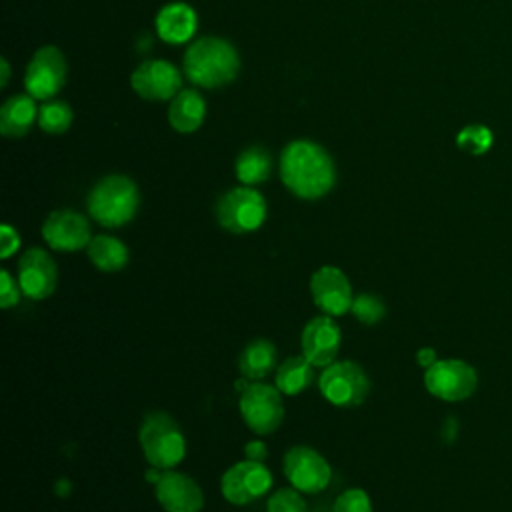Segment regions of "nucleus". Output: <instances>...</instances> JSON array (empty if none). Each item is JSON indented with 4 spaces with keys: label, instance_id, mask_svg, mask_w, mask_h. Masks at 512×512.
<instances>
[{
    "label": "nucleus",
    "instance_id": "f257e3e1",
    "mask_svg": "<svg viewBox=\"0 0 512 512\" xmlns=\"http://www.w3.org/2000/svg\"><path fill=\"white\" fill-rule=\"evenodd\" d=\"M282 184L302 200H318L336 184L332 156L314 140H292L280 154Z\"/></svg>",
    "mask_w": 512,
    "mask_h": 512
},
{
    "label": "nucleus",
    "instance_id": "f03ea898",
    "mask_svg": "<svg viewBox=\"0 0 512 512\" xmlns=\"http://www.w3.org/2000/svg\"><path fill=\"white\" fill-rule=\"evenodd\" d=\"M186 78L202 88L230 84L240 70V56L232 42L218 36L194 40L182 58Z\"/></svg>",
    "mask_w": 512,
    "mask_h": 512
},
{
    "label": "nucleus",
    "instance_id": "7ed1b4c3",
    "mask_svg": "<svg viewBox=\"0 0 512 512\" xmlns=\"http://www.w3.org/2000/svg\"><path fill=\"white\" fill-rule=\"evenodd\" d=\"M86 208L100 226L120 228L128 224L140 208L138 186L124 174H108L90 188Z\"/></svg>",
    "mask_w": 512,
    "mask_h": 512
},
{
    "label": "nucleus",
    "instance_id": "20e7f679",
    "mask_svg": "<svg viewBox=\"0 0 512 512\" xmlns=\"http://www.w3.org/2000/svg\"><path fill=\"white\" fill-rule=\"evenodd\" d=\"M138 442L148 464L158 470H172L186 454V440L180 424L162 410H152L142 418Z\"/></svg>",
    "mask_w": 512,
    "mask_h": 512
},
{
    "label": "nucleus",
    "instance_id": "39448f33",
    "mask_svg": "<svg viewBox=\"0 0 512 512\" xmlns=\"http://www.w3.org/2000/svg\"><path fill=\"white\" fill-rule=\"evenodd\" d=\"M266 200L252 186H238L224 192L216 202V220L230 234H250L266 220Z\"/></svg>",
    "mask_w": 512,
    "mask_h": 512
},
{
    "label": "nucleus",
    "instance_id": "423d86ee",
    "mask_svg": "<svg viewBox=\"0 0 512 512\" xmlns=\"http://www.w3.org/2000/svg\"><path fill=\"white\" fill-rule=\"evenodd\" d=\"M322 396L338 408L360 406L370 394V378L366 370L352 360H334L318 378Z\"/></svg>",
    "mask_w": 512,
    "mask_h": 512
},
{
    "label": "nucleus",
    "instance_id": "0eeeda50",
    "mask_svg": "<svg viewBox=\"0 0 512 512\" xmlns=\"http://www.w3.org/2000/svg\"><path fill=\"white\" fill-rule=\"evenodd\" d=\"M238 408L244 424L260 436L276 432L284 420L282 392L264 382H250L240 394Z\"/></svg>",
    "mask_w": 512,
    "mask_h": 512
},
{
    "label": "nucleus",
    "instance_id": "6e6552de",
    "mask_svg": "<svg viewBox=\"0 0 512 512\" xmlns=\"http://www.w3.org/2000/svg\"><path fill=\"white\" fill-rule=\"evenodd\" d=\"M478 384L476 370L458 358L436 360L424 372L426 390L446 402H460L474 394Z\"/></svg>",
    "mask_w": 512,
    "mask_h": 512
},
{
    "label": "nucleus",
    "instance_id": "1a4fd4ad",
    "mask_svg": "<svg viewBox=\"0 0 512 512\" xmlns=\"http://www.w3.org/2000/svg\"><path fill=\"white\" fill-rule=\"evenodd\" d=\"M282 468L290 486L304 494H318L332 480L328 460L310 446H292L284 454Z\"/></svg>",
    "mask_w": 512,
    "mask_h": 512
},
{
    "label": "nucleus",
    "instance_id": "9d476101",
    "mask_svg": "<svg viewBox=\"0 0 512 512\" xmlns=\"http://www.w3.org/2000/svg\"><path fill=\"white\" fill-rule=\"evenodd\" d=\"M66 58L56 46H42L34 52L26 66L24 86L26 94L36 100H50L66 82Z\"/></svg>",
    "mask_w": 512,
    "mask_h": 512
},
{
    "label": "nucleus",
    "instance_id": "9b49d317",
    "mask_svg": "<svg viewBox=\"0 0 512 512\" xmlns=\"http://www.w3.org/2000/svg\"><path fill=\"white\" fill-rule=\"evenodd\" d=\"M272 488V474L264 462L242 460L232 464L220 478V492L224 500L234 506H246L264 496Z\"/></svg>",
    "mask_w": 512,
    "mask_h": 512
},
{
    "label": "nucleus",
    "instance_id": "f8f14e48",
    "mask_svg": "<svg viewBox=\"0 0 512 512\" xmlns=\"http://www.w3.org/2000/svg\"><path fill=\"white\" fill-rule=\"evenodd\" d=\"M42 238L52 250L78 252L92 240L90 222L76 210H54L42 222Z\"/></svg>",
    "mask_w": 512,
    "mask_h": 512
},
{
    "label": "nucleus",
    "instance_id": "ddd939ff",
    "mask_svg": "<svg viewBox=\"0 0 512 512\" xmlns=\"http://www.w3.org/2000/svg\"><path fill=\"white\" fill-rule=\"evenodd\" d=\"M18 284L30 300H44L54 294L58 284V268L54 258L40 246L22 252L18 260Z\"/></svg>",
    "mask_w": 512,
    "mask_h": 512
},
{
    "label": "nucleus",
    "instance_id": "4468645a",
    "mask_svg": "<svg viewBox=\"0 0 512 512\" xmlns=\"http://www.w3.org/2000/svg\"><path fill=\"white\" fill-rule=\"evenodd\" d=\"M310 294L316 308L328 316H342L352 308V284L336 266H322L310 278Z\"/></svg>",
    "mask_w": 512,
    "mask_h": 512
},
{
    "label": "nucleus",
    "instance_id": "2eb2a0df",
    "mask_svg": "<svg viewBox=\"0 0 512 512\" xmlns=\"http://www.w3.org/2000/svg\"><path fill=\"white\" fill-rule=\"evenodd\" d=\"M130 84L140 98L160 102L172 100L180 92L182 78L172 62L156 58L138 64L130 76Z\"/></svg>",
    "mask_w": 512,
    "mask_h": 512
},
{
    "label": "nucleus",
    "instance_id": "dca6fc26",
    "mask_svg": "<svg viewBox=\"0 0 512 512\" xmlns=\"http://www.w3.org/2000/svg\"><path fill=\"white\" fill-rule=\"evenodd\" d=\"M154 496L166 512H200L204 506V494L198 482L174 468L162 470L160 480L154 484Z\"/></svg>",
    "mask_w": 512,
    "mask_h": 512
},
{
    "label": "nucleus",
    "instance_id": "f3484780",
    "mask_svg": "<svg viewBox=\"0 0 512 512\" xmlns=\"http://www.w3.org/2000/svg\"><path fill=\"white\" fill-rule=\"evenodd\" d=\"M340 328L332 320V316L322 314L312 318L300 334V346L302 354L318 368V366H328L336 360L338 350H340Z\"/></svg>",
    "mask_w": 512,
    "mask_h": 512
},
{
    "label": "nucleus",
    "instance_id": "a211bd4d",
    "mask_svg": "<svg viewBox=\"0 0 512 512\" xmlns=\"http://www.w3.org/2000/svg\"><path fill=\"white\" fill-rule=\"evenodd\" d=\"M198 28L196 10L184 2H170L156 14V34L166 44L188 42Z\"/></svg>",
    "mask_w": 512,
    "mask_h": 512
},
{
    "label": "nucleus",
    "instance_id": "6ab92c4d",
    "mask_svg": "<svg viewBox=\"0 0 512 512\" xmlns=\"http://www.w3.org/2000/svg\"><path fill=\"white\" fill-rule=\"evenodd\" d=\"M36 98L30 94H14L0 108V132L6 138H22L38 120Z\"/></svg>",
    "mask_w": 512,
    "mask_h": 512
},
{
    "label": "nucleus",
    "instance_id": "aec40b11",
    "mask_svg": "<svg viewBox=\"0 0 512 512\" xmlns=\"http://www.w3.org/2000/svg\"><path fill=\"white\" fill-rule=\"evenodd\" d=\"M206 116V102L198 90H180L168 108V122L176 132H196Z\"/></svg>",
    "mask_w": 512,
    "mask_h": 512
},
{
    "label": "nucleus",
    "instance_id": "412c9836",
    "mask_svg": "<svg viewBox=\"0 0 512 512\" xmlns=\"http://www.w3.org/2000/svg\"><path fill=\"white\" fill-rule=\"evenodd\" d=\"M238 368L242 376L250 382H258L266 378L276 368V346L268 338H254L250 340L240 356H238Z\"/></svg>",
    "mask_w": 512,
    "mask_h": 512
},
{
    "label": "nucleus",
    "instance_id": "4be33fe9",
    "mask_svg": "<svg viewBox=\"0 0 512 512\" xmlns=\"http://www.w3.org/2000/svg\"><path fill=\"white\" fill-rule=\"evenodd\" d=\"M314 368L316 366L304 354L290 356L276 368L274 386L284 396H296L314 382Z\"/></svg>",
    "mask_w": 512,
    "mask_h": 512
},
{
    "label": "nucleus",
    "instance_id": "5701e85b",
    "mask_svg": "<svg viewBox=\"0 0 512 512\" xmlns=\"http://www.w3.org/2000/svg\"><path fill=\"white\" fill-rule=\"evenodd\" d=\"M86 252L90 262L102 272H118L128 264L130 258L128 246L110 234L92 236Z\"/></svg>",
    "mask_w": 512,
    "mask_h": 512
},
{
    "label": "nucleus",
    "instance_id": "b1692460",
    "mask_svg": "<svg viewBox=\"0 0 512 512\" xmlns=\"http://www.w3.org/2000/svg\"><path fill=\"white\" fill-rule=\"evenodd\" d=\"M234 172L238 182L244 186L262 184L272 174V156L262 146H248L238 154Z\"/></svg>",
    "mask_w": 512,
    "mask_h": 512
},
{
    "label": "nucleus",
    "instance_id": "393cba45",
    "mask_svg": "<svg viewBox=\"0 0 512 512\" xmlns=\"http://www.w3.org/2000/svg\"><path fill=\"white\" fill-rule=\"evenodd\" d=\"M72 108L64 100H48L38 110V124L48 134H62L72 124Z\"/></svg>",
    "mask_w": 512,
    "mask_h": 512
},
{
    "label": "nucleus",
    "instance_id": "a878e982",
    "mask_svg": "<svg viewBox=\"0 0 512 512\" xmlns=\"http://www.w3.org/2000/svg\"><path fill=\"white\" fill-rule=\"evenodd\" d=\"M494 142V136H492V130L484 124H470V126H464L458 134H456V144L460 150L472 154V156H480L484 152L490 150Z\"/></svg>",
    "mask_w": 512,
    "mask_h": 512
},
{
    "label": "nucleus",
    "instance_id": "bb28decb",
    "mask_svg": "<svg viewBox=\"0 0 512 512\" xmlns=\"http://www.w3.org/2000/svg\"><path fill=\"white\" fill-rule=\"evenodd\" d=\"M350 312L358 322L372 326V324H378L386 316V304L380 296L364 292V294L354 296Z\"/></svg>",
    "mask_w": 512,
    "mask_h": 512
},
{
    "label": "nucleus",
    "instance_id": "cd10ccee",
    "mask_svg": "<svg viewBox=\"0 0 512 512\" xmlns=\"http://www.w3.org/2000/svg\"><path fill=\"white\" fill-rule=\"evenodd\" d=\"M266 512H306V502L296 488H280L268 498Z\"/></svg>",
    "mask_w": 512,
    "mask_h": 512
},
{
    "label": "nucleus",
    "instance_id": "c85d7f7f",
    "mask_svg": "<svg viewBox=\"0 0 512 512\" xmlns=\"http://www.w3.org/2000/svg\"><path fill=\"white\" fill-rule=\"evenodd\" d=\"M332 512H372V500L362 488H348L336 498Z\"/></svg>",
    "mask_w": 512,
    "mask_h": 512
},
{
    "label": "nucleus",
    "instance_id": "c756f323",
    "mask_svg": "<svg viewBox=\"0 0 512 512\" xmlns=\"http://www.w3.org/2000/svg\"><path fill=\"white\" fill-rule=\"evenodd\" d=\"M20 292L22 288L18 280H14L8 270H2L0 272V306L2 308L16 306L20 302Z\"/></svg>",
    "mask_w": 512,
    "mask_h": 512
},
{
    "label": "nucleus",
    "instance_id": "7c9ffc66",
    "mask_svg": "<svg viewBox=\"0 0 512 512\" xmlns=\"http://www.w3.org/2000/svg\"><path fill=\"white\" fill-rule=\"evenodd\" d=\"M18 248H20V236L16 228H12L10 224H4L0 228V256L10 258L12 254H16Z\"/></svg>",
    "mask_w": 512,
    "mask_h": 512
},
{
    "label": "nucleus",
    "instance_id": "2f4dec72",
    "mask_svg": "<svg viewBox=\"0 0 512 512\" xmlns=\"http://www.w3.org/2000/svg\"><path fill=\"white\" fill-rule=\"evenodd\" d=\"M244 456L248 460H256V462H264L266 456H268V448L262 440H250L246 446H244Z\"/></svg>",
    "mask_w": 512,
    "mask_h": 512
},
{
    "label": "nucleus",
    "instance_id": "473e14b6",
    "mask_svg": "<svg viewBox=\"0 0 512 512\" xmlns=\"http://www.w3.org/2000/svg\"><path fill=\"white\" fill-rule=\"evenodd\" d=\"M416 360H418L420 366L430 368V366L438 360V356H436V350H434V348H420V350L416 352Z\"/></svg>",
    "mask_w": 512,
    "mask_h": 512
},
{
    "label": "nucleus",
    "instance_id": "72a5a7b5",
    "mask_svg": "<svg viewBox=\"0 0 512 512\" xmlns=\"http://www.w3.org/2000/svg\"><path fill=\"white\" fill-rule=\"evenodd\" d=\"M10 80V64L6 58H0V88H6Z\"/></svg>",
    "mask_w": 512,
    "mask_h": 512
}]
</instances>
